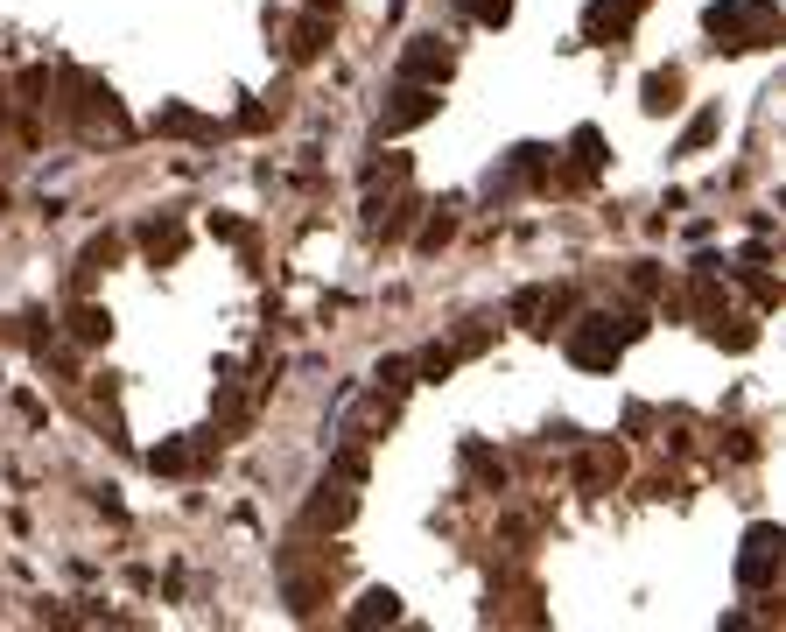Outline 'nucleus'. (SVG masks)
I'll return each instance as SVG.
<instances>
[{
  "mask_svg": "<svg viewBox=\"0 0 786 632\" xmlns=\"http://www.w3.org/2000/svg\"><path fill=\"white\" fill-rule=\"evenodd\" d=\"M569 359H576V366H590V373L618 359V331H611V316H583V331L569 338Z\"/></svg>",
  "mask_w": 786,
  "mask_h": 632,
  "instance_id": "nucleus-3",
  "label": "nucleus"
},
{
  "mask_svg": "<svg viewBox=\"0 0 786 632\" xmlns=\"http://www.w3.org/2000/svg\"><path fill=\"white\" fill-rule=\"evenodd\" d=\"M590 43H618L632 29V0H590V15H583Z\"/></svg>",
  "mask_w": 786,
  "mask_h": 632,
  "instance_id": "nucleus-5",
  "label": "nucleus"
},
{
  "mask_svg": "<svg viewBox=\"0 0 786 632\" xmlns=\"http://www.w3.org/2000/svg\"><path fill=\"white\" fill-rule=\"evenodd\" d=\"M450 366H457V352H450V345H436V352H429V359H422V373H429V380H443V373H450Z\"/></svg>",
  "mask_w": 786,
  "mask_h": 632,
  "instance_id": "nucleus-14",
  "label": "nucleus"
},
{
  "mask_svg": "<svg viewBox=\"0 0 786 632\" xmlns=\"http://www.w3.org/2000/svg\"><path fill=\"white\" fill-rule=\"evenodd\" d=\"M197 457H204L197 443H162L155 450V471H197Z\"/></svg>",
  "mask_w": 786,
  "mask_h": 632,
  "instance_id": "nucleus-10",
  "label": "nucleus"
},
{
  "mask_svg": "<svg viewBox=\"0 0 786 632\" xmlns=\"http://www.w3.org/2000/svg\"><path fill=\"white\" fill-rule=\"evenodd\" d=\"M393 99H401V106L386 113V127H393V134H401V127H422V120H436V92H429V85H401Z\"/></svg>",
  "mask_w": 786,
  "mask_h": 632,
  "instance_id": "nucleus-6",
  "label": "nucleus"
},
{
  "mask_svg": "<svg viewBox=\"0 0 786 632\" xmlns=\"http://www.w3.org/2000/svg\"><path fill=\"white\" fill-rule=\"evenodd\" d=\"M450 64H457V57H450L443 36H415V43L401 50V78H408V85H443Z\"/></svg>",
  "mask_w": 786,
  "mask_h": 632,
  "instance_id": "nucleus-2",
  "label": "nucleus"
},
{
  "mask_svg": "<svg viewBox=\"0 0 786 632\" xmlns=\"http://www.w3.org/2000/svg\"><path fill=\"white\" fill-rule=\"evenodd\" d=\"M288 50H295V57H316V50H323V22L309 15V22L295 29V43H288Z\"/></svg>",
  "mask_w": 786,
  "mask_h": 632,
  "instance_id": "nucleus-12",
  "label": "nucleus"
},
{
  "mask_svg": "<svg viewBox=\"0 0 786 632\" xmlns=\"http://www.w3.org/2000/svg\"><path fill=\"white\" fill-rule=\"evenodd\" d=\"M106 331H113V316H106V309H92V302H85V309H71V338H85V345H99Z\"/></svg>",
  "mask_w": 786,
  "mask_h": 632,
  "instance_id": "nucleus-9",
  "label": "nucleus"
},
{
  "mask_svg": "<svg viewBox=\"0 0 786 632\" xmlns=\"http://www.w3.org/2000/svg\"><path fill=\"white\" fill-rule=\"evenodd\" d=\"M716 134V113H702V120H688V134H681V148H702Z\"/></svg>",
  "mask_w": 786,
  "mask_h": 632,
  "instance_id": "nucleus-13",
  "label": "nucleus"
},
{
  "mask_svg": "<svg viewBox=\"0 0 786 632\" xmlns=\"http://www.w3.org/2000/svg\"><path fill=\"white\" fill-rule=\"evenodd\" d=\"M379 618H401V597L393 590H365L358 611H351V625H379Z\"/></svg>",
  "mask_w": 786,
  "mask_h": 632,
  "instance_id": "nucleus-8",
  "label": "nucleus"
},
{
  "mask_svg": "<svg viewBox=\"0 0 786 632\" xmlns=\"http://www.w3.org/2000/svg\"><path fill=\"white\" fill-rule=\"evenodd\" d=\"M155 127H169V134H211L197 113H183V106H169V113H155Z\"/></svg>",
  "mask_w": 786,
  "mask_h": 632,
  "instance_id": "nucleus-11",
  "label": "nucleus"
},
{
  "mask_svg": "<svg viewBox=\"0 0 786 632\" xmlns=\"http://www.w3.org/2000/svg\"><path fill=\"white\" fill-rule=\"evenodd\" d=\"M772 562H779V527H751V534H744V562H737V576H744L751 590H765V583H772Z\"/></svg>",
  "mask_w": 786,
  "mask_h": 632,
  "instance_id": "nucleus-4",
  "label": "nucleus"
},
{
  "mask_svg": "<svg viewBox=\"0 0 786 632\" xmlns=\"http://www.w3.org/2000/svg\"><path fill=\"white\" fill-rule=\"evenodd\" d=\"M709 29L730 36V50H751L772 36V0H723V8H709Z\"/></svg>",
  "mask_w": 786,
  "mask_h": 632,
  "instance_id": "nucleus-1",
  "label": "nucleus"
},
{
  "mask_svg": "<svg viewBox=\"0 0 786 632\" xmlns=\"http://www.w3.org/2000/svg\"><path fill=\"white\" fill-rule=\"evenodd\" d=\"M681 106V71H653L646 78V113H674Z\"/></svg>",
  "mask_w": 786,
  "mask_h": 632,
  "instance_id": "nucleus-7",
  "label": "nucleus"
}]
</instances>
